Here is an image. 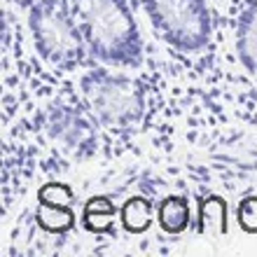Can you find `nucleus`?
Masks as SVG:
<instances>
[{
    "label": "nucleus",
    "instance_id": "9d476101",
    "mask_svg": "<svg viewBox=\"0 0 257 257\" xmlns=\"http://www.w3.org/2000/svg\"><path fill=\"white\" fill-rule=\"evenodd\" d=\"M155 222V208L148 199L143 196H131L122 206V224L128 234H143Z\"/></svg>",
    "mask_w": 257,
    "mask_h": 257
},
{
    "label": "nucleus",
    "instance_id": "6e6552de",
    "mask_svg": "<svg viewBox=\"0 0 257 257\" xmlns=\"http://www.w3.org/2000/svg\"><path fill=\"white\" fill-rule=\"evenodd\" d=\"M199 231L220 238L227 231V203L220 196H203L199 203Z\"/></svg>",
    "mask_w": 257,
    "mask_h": 257
},
{
    "label": "nucleus",
    "instance_id": "20e7f679",
    "mask_svg": "<svg viewBox=\"0 0 257 257\" xmlns=\"http://www.w3.org/2000/svg\"><path fill=\"white\" fill-rule=\"evenodd\" d=\"M157 35L178 52L192 54L208 47L210 24L208 0H143Z\"/></svg>",
    "mask_w": 257,
    "mask_h": 257
},
{
    "label": "nucleus",
    "instance_id": "f257e3e1",
    "mask_svg": "<svg viewBox=\"0 0 257 257\" xmlns=\"http://www.w3.org/2000/svg\"><path fill=\"white\" fill-rule=\"evenodd\" d=\"M89 54L105 66L136 68L143 61V38L126 0H61Z\"/></svg>",
    "mask_w": 257,
    "mask_h": 257
},
{
    "label": "nucleus",
    "instance_id": "ddd939ff",
    "mask_svg": "<svg viewBox=\"0 0 257 257\" xmlns=\"http://www.w3.org/2000/svg\"><path fill=\"white\" fill-rule=\"evenodd\" d=\"M238 227L248 234H257V196H245L236 208Z\"/></svg>",
    "mask_w": 257,
    "mask_h": 257
},
{
    "label": "nucleus",
    "instance_id": "0eeeda50",
    "mask_svg": "<svg viewBox=\"0 0 257 257\" xmlns=\"http://www.w3.org/2000/svg\"><path fill=\"white\" fill-rule=\"evenodd\" d=\"M82 224L91 234H108L115 227V206L105 196H91L82 210Z\"/></svg>",
    "mask_w": 257,
    "mask_h": 257
},
{
    "label": "nucleus",
    "instance_id": "423d86ee",
    "mask_svg": "<svg viewBox=\"0 0 257 257\" xmlns=\"http://www.w3.org/2000/svg\"><path fill=\"white\" fill-rule=\"evenodd\" d=\"M236 54L250 73L257 75V0H243L236 21Z\"/></svg>",
    "mask_w": 257,
    "mask_h": 257
},
{
    "label": "nucleus",
    "instance_id": "f8f14e48",
    "mask_svg": "<svg viewBox=\"0 0 257 257\" xmlns=\"http://www.w3.org/2000/svg\"><path fill=\"white\" fill-rule=\"evenodd\" d=\"M38 201L54 203V206H70L73 203V192L63 183H47L38 192Z\"/></svg>",
    "mask_w": 257,
    "mask_h": 257
},
{
    "label": "nucleus",
    "instance_id": "f03ea898",
    "mask_svg": "<svg viewBox=\"0 0 257 257\" xmlns=\"http://www.w3.org/2000/svg\"><path fill=\"white\" fill-rule=\"evenodd\" d=\"M82 96L94 117L108 128H131L145 112V87L131 75L108 68L89 70L80 82Z\"/></svg>",
    "mask_w": 257,
    "mask_h": 257
},
{
    "label": "nucleus",
    "instance_id": "39448f33",
    "mask_svg": "<svg viewBox=\"0 0 257 257\" xmlns=\"http://www.w3.org/2000/svg\"><path fill=\"white\" fill-rule=\"evenodd\" d=\"M49 134H52L54 141L61 143L63 150H70V152L91 150V145L96 143L91 124H89L80 112H75L73 108H68V105H59L56 110H52Z\"/></svg>",
    "mask_w": 257,
    "mask_h": 257
},
{
    "label": "nucleus",
    "instance_id": "7ed1b4c3",
    "mask_svg": "<svg viewBox=\"0 0 257 257\" xmlns=\"http://www.w3.org/2000/svg\"><path fill=\"white\" fill-rule=\"evenodd\" d=\"M28 26L38 54L59 70H75L89 49L61 0H38L31 7Z\"/></svg>",
    "mask_w": 257,
    "mask_h": 257
},
{
    "label": "nucleus",
    "instance_id": "9b49d317",
    "mask_svg": "<svg viewBox=\"0 0 257 257\" xmlns=\"http://www.w3.org/2000/svg\"><path fill=\"white\" fill-rule=\"evenodd\" d=\"M35 217H38V224L49 234H66L75 224V215L70 206H54V203L38 201Z\"/></svg>",
    "mask_w": 257,
    "mask_h": 257
},
{
    "label": "nucleus",
    "instance_id": "1a4fd4ad",
    "mask_svg": "<svg viewBox=\"0 0 257 257\" xmlns=\"http://www.w3.org/2000/svg\"><path fill=\"white\" fill-rule=\"evenodd\" d=\"M157 222L166 234H183L190 224V203L183 196H166L159 203Z\"/></svg>",
    "mask_w": 257,
    "mask_h": 257
}]
</instances>
